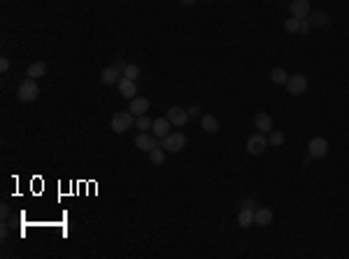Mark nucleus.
Here are the masks:
<instances>
[{
	"label": "nucleus",
	"mask_w": 349,
	"mask_h": 259,
	"mask_svg": "<svg viewBox=\"0 0 349 259\" xmlns=\"http://www.w3.org/2000/svg\"><path fill=\"white\" fill-rule=\"evenodd\" d=\"M131 126H135V115L131 110H121L109 119V128L114 133H126Z\"/></svg>",
	"instance_id": "obj_1"
},
{
	"label": "nucleus",
	"mask_w": 349,
	"mask_h": 259,
	"mask_svg": "<svg viewBox=\"0 0 349 259\" xmlns=\"http://www.w3.org/2000/svg\"><path fill=\"white\" fill-rule=\"evenodd\" d=\"M38 96H40L38 80L28 77V80H23V82L19 84V89H17V98H19V100H23V103H33V100L38 98Z\"/></svg>",
	"instance_id": "obj_2"
},
{
	"label": "nucleus",
	"mask_w": 349,
	"mask_h": 259,
	"mask_svg": "<svg viewBox=\"0 0 349 259\" xmlns=\"http://www.w3.org/2000/svg\"><path fill=\"white\" fill-rule=\"evenodd\" d=\"M161 143H163L165 152H170V154H180L182 149L186 147V136L182 131H172V133H168Z\"/></svg>",
	"instance_id": "obj_3"
},
{
	"label": "nucleus",
	"mask_w": 349,
	"mask_h": 259,
	"mask_svg": "<svg viewBox=\"0 0 349 259\" xmlns=\"http://www.w3.org/2000/svg\"><path fill=\"white\" fill-rule=\"evenodd\" d=\"M245 149H247V154H251V157H258V154H263L268 149V138H266V133H254V136H249V140H247V145H245Z\"/></svg>",
	"instance_id": "obj_4"
},
{
	"label": "nucleus",
	"mask_w": 349,
	"mask_h": 259,
	"mask_svg": "<svg viewBox=\"0 0 349 259\" xmlns=\"http://www.w3.org/2000/svg\"><path fill=\"white\" fill-rule=\"evenodd\" d=\"M328 149H331V145H328V140L322 138V136H314V138L307 143V154H310L312 159H324V157H328Z\"/></svg>",
	"instance_id": "obj_5"
},
{
	"label": "nucleus",
	"mask_w": 349,
	"mask_h": 259,
	"mask_svg": "<svg viewBox=\"0 0 349 259\" xmlns=\"http://www.w3.org/2000/svg\"><path fill=\"white\" fill-rule=\"evenodd\" d=\"M165 117L170 119V124L172 126H177V128H182V126H186L189 124V112L184 110V108H180V105H172V108H168V112H165Z\"/></svg>",
	"instance_id": "obj_6"
},
{
	"label": "nucleus",
	"mask_w": 349,
	"mask_h": 259,
	"mask_svg": "<svg viewBox=\"0 0 349 259\" xmlns=\"http://www.w3.org/2000/svg\"><path fill=\"white\" fill-rule=\"evenodd\" d=\"M156 145H158V138H156V136H152V133H147V131L137 133V136H135V147L140 149V152H147V154H149Z\"/></svg>",
	"instance_id": "obj_7"
},
{
	"label": "nucleus",
	"mask_w": 349,
	"mask_h": 259,
	"mask_svg": "<svg viewBox=\"0 0 349 259\" xmlns=\"http://www.w3.org/2000/svg\"><path fill=\"white\" fill-rule=\"evenodd\" d=\"M291 17L296 19H307L312 14V7H310V0H291Z\"/></svg>",
	"instance_id": "obj_8"
},
{
	"label": "nucleus",
	"mask_w": 349,
	"mask_h": 259,
	"mask_svg": "<svg viewBox=\"0 0 349 259\" xmlns=\"http://www.w3.org/2000/svg\"><path fill=\"white\" fill-rule=\"evenodd\" d=\"M286 89H289V94H291V96L305 94V89H307V77H305V75H291L289 82H286Z\"/></svg>",
	"instance_id": "obj_9"
},
{
	"label": "nucleus",
	"mask_w": 349,
	"mask_h": 259,
	"mask_svg": "<svg viewBox=\"0 0 349 259\" xmlns=\"http://www.w3.org/2000/svg\"><path fill=\"white\" fill-rule=\"evenodd\" d=\"M124 77V72H121V68H117V66H107V68H103L100 70V82L103 84H119V80Z\"/></svg>",
	"instance_id": "obj_10"
},
{
	"label": "nucleus",
	"mask_w": 349,
	"mask_h": 259,
	"mask_svg": "<svg viewBox=\"0 0 349 259\" xmlns=\"http://www.w3.org/2000/svg\"><path fill=\"white\" fill-rule=\"evenodd\" d=\"M254 126H256L258 133H270L275 128V121L268 112H256V117H254Z\"/></svg>",
	"instance_id": "obj_11"
},
{
	"label": "nucleus",
	"mask_w": 349,
	"mask_h": 259,
	"mask_svg": "<svg viewBox=\"0 0 349 259\" xmlns=\"http://www.w3.org/2000/svg\"><path fill=\"white\" fill-rule=\"evenodd\" d=\"M170 128H172V124H170L168 117H158V119H154L152 131H154V136H156L158 140H163L165 136H168V133H172Z\"/></svg>",
	"instance_id": "obj_12"
},
{
	"label": "nucleus",
	"mask_w": 349,
	"mask_h": 259,
	"mask_svg": "<svg viewBox=\"0 0 349 259\" xmlns=\"http://www.w3.org/2000/svg\"><path fill=\"white\" fill-rule=\"evenodd\" d=\"M119 94L124 96V98H128V100L135 98V94H137V84H135V80L121 77V80H119Z\"/></svg>",
	"instance_id": "obj_13"
},
{
	"label": "nucleus",
	"mask_w": 349,
	"mask_h": 259,
	"mask_svg": "<svg viewBox=\"0 0 349 259\" xmlns=\"http://www.w3.org/2000/svg\"><path fill=\"white\" fill-rule=\"evenodd\" d=\"M273 217H275V213L270 208H266V205L254 210V224L256 226H268L270 222H273Z\"/></svg>",
	"instance_id": "obj_14"
},
{
	"label": "nucleus",
	"mask_w": 349,
	"mask_h": 259,
	"mask_svg": "<svg viewBox=\"0 0 349 259\" xmlns=\"http://www.w3.org/2000/svg\"><path fill=\"white\" fill-rule=\"evenodd\" d=\"M128 110H131L135 117L147 115V112H149V100L144 98V96H135V98L131 100V105H128Z\"/></svg>",
	"instance_id": "obj_15"
},
{
	"label": "nucleus",
	"mask_w": 349,
	"mask_h": 259,
	"mask_svg": "<svg viewBox=\"0 0 349 259\" xmlns=\"http://www.w3.org/2000/svg\"><path fill=\"white\" fill-rule=\"evenodd\" d=\"M200 126L205 133H210V136H214V133H219V119L214 115H202L200 117Z\"/></svg>",
	"instance_id": "obj_16"
},
{
	"label": "nucleus",
	"mask_w": 349,
	"mask_h": 259,
	"mask_svg": "<svg viewBox=\"0 0 349 259\" xmlns=\"http://www.w3.org/2000/svg\"><path fill=\"white\" fill-rule=\"evenodd\" d=\"M238 226H240V229H249V226H254V210L251 208H240V213H238Z\"/></svg>",
	"instance_id": "obj_17"
},
{
	"label": "nucleus",
	"mask_w": 349,
	"mask_h": 259,
	"mask_svg": "<svg viewBox=\"0 0 349 259\" xmlns=\"http://www.w3.org/2000/svg\"><path fill=\"white\" fill-rule=\"evenodd\" d=\"M307 19H310V23L314 28H328L331 26V17H328L326 12H312Z\"/></svg>",
	"instance_id": "obj_18"
},
{
	"label": "nucleus",
	"mask_w": 349,
	"mask_h": 259,
	"mask_svg": "<svg viewBox=\"0 0 349 259\" xmlns=\"http://www.w3.org/2000/svg\"><path fill=\"white\" fill-rule=\"evenodd\" d=\"M28 77H33V80H40L47 75V63H42V61H35V63H31L26 70Z\"/></svg>",
	"instance_id": "obj_19"
},
{
	"label": "nucleus",
	"mask_w": 349,
	"mask_h": 259,
	"mask_svg": "<svg viewBox=\"0 0 349 259\" xmlns=\"http://www.w3.org/2000/svg\"><path fill=\"white\" fill-rule=\"evenodd\" d=\"M289 77H291V75H289L286 70H284V68H273V70H270V82L277 84V87H282V84L286 87Z\"/></svg>",
	"instance_id": "obj_20"
},
{
	"label": "nucleus",
	"mask_w": 349,
	"mask_h": 259,
	"mask_svg": "<svg viewBox=\"0 0 349 259\" xmlns=\"http://www.w3.org/2000/svg\"><path fill=\"white\" fill-rule=\"evenodd\" d=\"M149 161H152L154 166H163L165 164V149H163V143H158L156 147L149 152Z\"/></svg>",
	"instance_id": "obj_21"
},
{
	"label": "nucleus",
	"mask_w": 349,
	"mask_h": 259,
	"mask_svg": "<svg viewBox=\"0 0 349 259\" xmlns=\"http://www.w3.org/2000/svg\"><path fill=\"white\" fill-rule=\"evenodd\" d=\"M152 126H154V119H149L147 115H140V117H135V128L140 133H144V131H152Z\"/></svg>",
	"instance_id": "obj_22"
},
{
	"label": "nucleus",
	"mask_w": 349,
	"mask_h": 259,
	"mask_svg": "<svg viewBox=\"0 0 349 259\" xmlns=\"http://www.w3.org/2000/svg\"><path fill=\"white\" fill-rule=\"evenodd\" d=\"M284 140H286V138H284L282 131H275V128H273V131L268 133V145H270V147H282Z\"/></svg>",
	"instance_id": "obj_23"
},
{
	"label": "nucleus",
	"mask_w": 349,
	"mask_h": 259,
	"mask_svg": "<svg viewBox=\"0 0 349 259\" xmlns=\"http://www.w3.org/2000/svg\"><path fill=\"white\" fill-rule=\"evenodd\" d=\"M124 77L137 80V77H140V68H137L135 63H126V68H124Z\"/></svg>",
	"instance_id": "obj_24"
},
{
	"label": "nucleus",
	"mask_w": 349,
	"mask_h": 259,
	"mask_svg": "<svg viewBox=\"0 0 349 259\" xmlns=\"http://www.w3.org/2000/svg\"><path fill=\"white\" fill-rule=\"evenodd\" d=\"M298 28H300V19H296V17H291V19H286V21H284V31H286V33H298Z\"/></svg>",
	"instance_id": "obj_25"
},
{
	"label": "nucleus",
	"mask_w": 349,
	"mask_h": 259,
	"mask_svg": "<svg viewBox=\"0 0 349 259\" xmlns=\"http://www.w3.org/2000/svg\"><path fill=\"white\" fill-rule=\"evenodd\" d=\"M312 31V23H310V19H300V28H298V33H303V35H307Z\"/></svg>",
	"instance_id": "obj_26"
},
{
	"label": "nucleus",
	"mask_w": 349,
	"mask_h": 259,
	"mask_svg": "<svg viewBox=\"0 0 349 259\" xmlns=\"http://www.w3.org/2000/svg\"><path fill=\"white\" fill-rule=\"evenodd\" d=\"M186 112H189V117H191V119H196V117H198V119H200V108H198V105H191V108H186Z\"/></svg>",
	"instance_id": "obj_27"
},
{
	"label": "nucleus",
	"mask_w": 349,
	"mask_h": 259,
	"mask_svg": "<svg viewBox=\"0 0 349 259\" xmlns=\"http://www.w3.org/2000/svg\"><path fill=\"white\" fill-rule=\"evenodd\" d=\"M7 70H10V59L3 56V59H0V72H7Z\"/></svg>",
	"instance_id": "obj_28"
},
{
	"label": "nucleus",
	"mask_w": 349,
	"mask_h": 259,
	"mask_svg": "<svg viewBox=\"0 0 349 259\" xmlns=\"http://www.w3.org/2000/svg\"><path fill=\"white\" fill-rule=\"evenodd\" d=\"M242 208H251V210H256V201H254V199H245V201H242Z\"/></svg>",
	"instance_id": "obj_29"
},
{
	"label": "nucleus",
	"mask_w": 349,
	"mask_h": 259,
	"mask_svg": "<svg viewBox=\"0 0 349 259\" xmlns=\"http://www.w3.org/2000/svg\"><path fill=\"white\" fill-rule=\"evenodd\" d=\"M180 3H182V5H184V7H191L193 3H196V0H180Z\"/></svg>",
	"instance_id": "obj_30"
},
{
	"label": "nucleus",
	"mask_w": 349,
	"mask_h": 259,
	"mask_svg": "<svg viewBox=\"0 0 349 259\" xmlns=\"http://www.w3.org/2000/svg\"><path fill=\"white\" fill-rule=\"evenodd\" d=\"M202 3H212V0H202Z\"/></svg>",
	"instance_id": "obj_31"
}]
</instances>
